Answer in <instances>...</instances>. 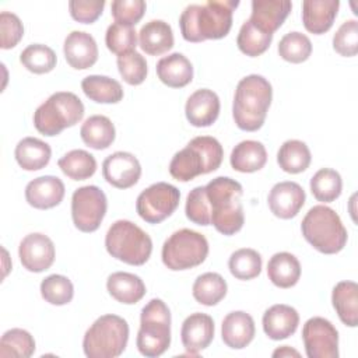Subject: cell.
I'll list each match as a JSON object with an SVG mask.
<instances>
[{"instance_id": "obj_28", "label": "cell", "mask_w": 358, "mask_h": 358, "mask_svg": "<svg viewBox=\"0 0 358 358\" xmlns=\"http://www.w3.org/2000/svg\"><path fill=\"white\" fill-rule=\"evenodd\" d=\"M231 166L242 173H252L262 169L267 162V151L263 143L243 140L238 143L229 157Z\"/></svg>"}, {"instance_id": "obj_18", "label": "cell", "mask_w": 358, "mask_h": 358, "mask_svg": "<svg viewBox=\"0 0 358 358\" xmlns=\"http://www.w3.org/2000/svg\"><path fill=\"white\" fill-rule=\"evenodd\" d=\"M220 106V98L213 90L200 88L187 98L185 115L192 126L207 127L217 120Z\"/></svg>"}, {"instance_id": "obj_45", "label": "cell", "mask_w": 358, "mask_h": 358, "mask_svg": "<svg viewBox=\"0 0 358 358\" xmlns=\"http://www.w3.org/2000/svg\"><path fill=\"white\" fill-rule=\"evenodd\" d=\"M116 64L122 78L130 85H138L147 77V62L144 56L136 50L117 56Z\"/></svg>"}, {"instance_id": "obj_22", "label": "cell", "mask_w": 358, "mask_h": 358, "mask_svg": "<svg viewBox=\"0 0 358 358\" xmlns=\"http://www.w3.org/2000/svg\"><path fill=\"white\" fill-rule=\"evenodd\" d=\"M289 0H253L249 21L259 29L274 34L291 13Z\"/></svg>"}, {"instance_id": "obj_26", "label": "cell", "mask_w": 358, "mask_h": 358, "mask_svg": "<svg viewBox=\"0 0 358 358\" xmlns=\"http://www.w3.org/2000/svg\"><path fill=\"white\" fill-rule=\"evenodd\" d=\"M138 43L141 49L151 56L168 52L173 46V32L171 25L162 20H151L145 22L138 32Z\"/></svg>"}, {"instance_id": "obj_46", "label": "cell", "mask_w": 358, "mask_h": 358, "mask_svg": "<svg viewBox=\"0 0 358 358\" xmlns=\"http://www.w3.org/2000/svg\"><path fill=\"white\" fill-rule=\"evenodd\" d=\"M334 50L345 57L355 56L358 52V21H344L333 36Z\"/></svg>"}, {"instance_id": "obj_15", "label": "cell", "mask_w": 358, "mask_h": 358, "mask_svg": "<svg viewBox=\"0 0 358 358\" xmlns=\"http://www.w3.org/2000/svg\"><path fill=\"white\" fill-rule=\"evenodd\" d=\"M102 175L109 185L117 189H129L138 182L141 165L131 152L116 151L103 159Z\"/></svg>"}, {"instance_id": "obj_10", "label": "cell", "mask_w": 358, "mask_h": 358, "mask_svg": "<svg viewBox=\"0 0 358 358\" xmlns=\"http://www.w3.org/2000/svg\"><path fill=\"white\" fill-rule=\"evenodd\" d=\"M208 255V242L197 231L182 228L175 231L162 245V263L173 271L193 268L201 264Z\"/></svg>"}, {"instance_id": "obj_30", "label": "cell", "mask_w": 358, "mask_h": 358, "mask_svg": "<svg viewBox=\"0 0 358 358\" xmlns=\"http://www.w3.org/2000/svg\"><path fill=\"white\" fill-rule=\"evenodd\" d=\"M17 164L25 171H39L45 168L52 157L50 145L36 137H24L14 150Z\"/></svg>"}, {"instance_id": "obj_6", "label": "cell", "mask_w": 358, "mask_h": 358, "mask_svg": "<svg viewBox=\"0 0 358 358\" xmlns=\"http://www.w3.org/2000/svg\"><path fill=\"white\" fill-rule=\"evenodd\" d=\"M171 344V310L159 299L148 301L140 315V329L136 338L137 350L141 355L155 358L162 355Z\"/></svg>"}, {"instance_id": "obj_48", "label": "cell", "mask_w": 358, "mask_h": 358, "mask_svg": "<svg viewBox=\"0 0 358 358\" xmlns=\"http://www.w3.org/2000/svg\"><path fill=\"white\" fill-rule=\"evenodd\" d=\"M145 7L143 0H115L110 4V11L115 22L133 27L143 18Z\"/></svg>"}, {"instance_id": "obj_7", "label": "cell", "mask_w": 358, "mask_h": 358, "mask_svg": "<svg viewBox=\"0 0 358 358\" xmlns=\"http://www.w3.org/2000/svg\"><path fill=\"white\" fill-rule=\"evenodd\" d=\"M129 341V324L117 315L99 316L85 331L83 350L88 358H115L123 354Z\"/></svg>"}, {"instance_id": "obj_32", "label": "cell", "mask_w": 358, "mask_h": 358, "mask_svg": "<svg viewBox=\"0 0 358 358\" xmlns=\"http://www.w3.org/2000/svg\"><path fill=\"white\" fill-rule=\"evenodd\" d=\"M81 140L94 150L108 148L116 137V130L112 120L103 115L90 116L80 129Z\"/></svg>"}, {"instance_id": "obj_2", "label": "cell", "mask_w": 358, "mask_h": 358, "mask_svg": "<svg viewBox=\"0 0 358 358\" xmlns=\"http://www.w3.org/2000/svg\"><path fill=\"white\" fill-rule=\"evenodd\" d=\"M206 199L211 225L222 235H234L245 222L242 207V185L228 176H217L206 186Z\"/></svg>"}, {"instance_id": "obj_29", "label": "cell", "mask_w": 358, "mask_h": 358, "mask_svg": "<svg viewBox=\"0 0 358 358\" xmlns=\"http://www.w3.org/2000/svg\"><path fill=\"white\" fill-rule=\"evenodd\" d=\"M268 280L278 288L294 287L301 277V263L289 252L274 253L267 263Z\"/></svg>"}, {"instance_id": "obj_11", "label": "cell", "mask_w": 358, "mask_h": 358, "mask_svg": "<svg viewBox=\"0 0 358 358\" xmlns=\"http://www.w3.org/2000/svg\"><path fill=\"white\" fill-rule=\"evenodd\" d=\"M180 192L166 182H157L144 189L137 200V214L148 224H159L178 208Z\"/></svg>"}, {"instance_id": "obj_34", "label": "cell", "mask_w": 358, "mask_h": 358, "mask_svg": "<svg viewBox=\"0 0 358 358\" xmlns=\"http://www.w3.org/2000/svg\"><path fill=\"white\" fill-rule=\"evenodd\" d=\"M310 150L301 140H287L277 152V162L284 172L299 173L310 165Z\"/></svg>"}, {"instance_id": "obj_41", "label": "cell", "mask_w": 358, "mask_h": 358, "mask_svg": "<svg viewBox=\"0 0 358 358\" xmlns=\"http://www.w3.org/2000/svg\"><path fill=\"white\" fill-rule=\"evenodd\" d=\"M20 62L27 70L35 74H45L56 67V53L42 43L28 45L20 55Z\"/></svg>"}, {"instance_id": "obj_43", "label": "cell", "mask_w": 358, "mask_h": 358, "mask_svg": "<svg viewBox=\"0 0 358 358\" xmlns=\"http://www.w3.org/2000/svg\"><path fill=\"white\" fill-rule=\"evenodd\" d=\"M41 295L46 302L62 306L71 302L74 296V287L66 275L50 274L41 282Z\"/></svg>"}, {"instance_id": "obj_36", "label": "cell", "mask_w": 358, "mask_h": 358, "mask_svg": "<svg viewBox=\"0 0 358 358\" xmlns=\"http://www.w3.org/2000/svg\"><path fill=\"white\" fill-rule=\"evenodd\" d=\"M62 172L73 180L91 178L96 171V159L85 150H71L57 161Z\"/></svg>"}, {"instance_id": "obj_12", "label": "cell", "mask_w": 358, "mask_h": 358, "mask_svg": "<svg viewBox=\"0 0 358 358\" xmlns=\"http://www.w3.org/2000/svg\"><path fill=\"white\" fill-rule=\"evenodd\" d=\"M106 196L95 185L81 186L71 196V218L81 232L96 231L106 214Z\"/></svg>"}, {"instance_id": "obj_8", "label": "cell", "mask_w": 358, "mask_h": 358, "mask_svg": "<svg viewBox=\"0 0 358 358\" xmlns=\"http://www.w3.org/2000/svg\"><path fill=\"white\" fill-rule=\"evenodd\" d=\"M105 248L112 257L131 266H141L151 256L152 241L134 222L117 220L105 235Z\"/></svg>"}, {"instance_id": "obj_23", "label": "cell", "mask_w": 358, "mask_h": 358, "mask_svg": "<svg viewBox=\"0 0 358 358\" xmlns=\"http://www.w3.org/2000/svg\"><path fill=\"white\" fill-rule=\"evenodd\" d=\"M263 330L271 340H284L292 336L299 324V315L295 308L284 303L270 306L262 319Z\"/></svg>"}, {"instance_id": "obj_24", "label": "cell", "mask_w": 358, "mask_h": 358, "mask_svg": "<svg viewBox=\"0 0 358 358\" xmlns=\"http://www.w3.org/2000/svg\"><path fill=\"white\" fill-rule=\"evenodd\" d=\"M338 7V0H305L302 3L303 27L316 35L327 32L334 22Z\"/></svg>"}, {"instance_id": "obj_13", "label": "cell", "mask_w": 358, "mask_h": 358, "mask_svg": "<svg viewBox=\"0 0 358 358\" xmlns=\"http://www.w3.org/2000/svg\"><path fill=\"white\" fill-rule=\"evenodd\" d=\"M302 340L308 358L338 357V331L324 317L308 319L302 327Z\"/></svg>"}, {"instance_id": "obj_40", "label": "cell", "mask_w": 358, "mask_h": 358, "mask_svg": "<svg viewBox=\"0 0 358 358\" xmlns=\"http://www.w3.org/2000/svg\"><path fill=\"white\" fill-rule=\"evenodd\" d=\"M228 267L235 278L252 280L262 271V256L255 249L242 248L229 256Z\"/></svg>"}, {"instance_id": "obj_16", "label": "cell", "mask_w": 358, "mask_h": 358, "mask_svg": "<svg viewBox=\"0 0 358 358\" xmlns=\"http://www.w3.org/2000/svg\"><path fill=\"white\" fill-rule=\"evenodd\" d=\"M305 190L296 182L284 180L275 183L267 197L271 213L282 220L295 217L305 204Z\"/></svg>"}, {"instance_id": "obj_20", "label": "cell", "mask_w": 358, "mask_h": 358, "mask_svg": "<svg viewBox=\"0 0 358 358\" xmlns=\"http://www.w3.org/2000/svg\"><path fill=\"white\" fill-rule=\"evenodd\" d=\"M67 63L76 70H85L98 60V46L92 35L84 31H71L63 45Z\"/></svg>"}, {"instance_id": "obj_5", "label": "cell", "mask_w": 358, "mask_h": 358, "mask_svg": "<svg viewBox=\"0 0 358 358\" xmlns=\"http://www.w3.org/2000/svg\"><path fill=\"white\" fill-rule=\"evenodd\" d=\"M301 231L306 242L324 255H334L347 243V229L338 214L323 204L313 206L301 222Z\"/></svg>"}, {"instance_id": "obj_4", "label": "cell", "mask_w": 358, "mask_h": 358, "mask_svg": "<svg viewBox=\"0 0 358 358\" xmlns=\"http://www.w3.org/2000/svg\"><path fill=\"white\" fill-rule=\"evenodd\" d=\"M224 150L220 141L211 136L192 138L187 145L178 151L169 162V173L179 182H189L200 175L220 168Z\"/></svg>"}, {"instance_id": "obj_27", "label": "cell", "mask_w": 358, "mask_h": 358, "mask_svg": "<svg viewBox=\"0 0 358 358\" xmlns=\"http://www.w3.org/2000/svg\"><path fill=\"white\" fill-rule=\"evenodd\" d=\"M106 288L112 298L124 305L137 303L145 295V284L143 280L127 271L112 273L106 280Z\"/></svg>"}, {"instance_id": "obj_51", "label": "cell", "mask_w": 358, "mask_h": 358, "mask_svg": "<svg viewBox=\"0 0 358 358\" xmlns=\"http://www.w3.org/2000/svg\"><path fill=\"white\" fill-rule=\"evenodd\" d=\"M273 357H274V358H284V357H301V354H299L296 350L291 348L289 345H282V347H280V348H277V350H274V351H273Z\"/></svg>"}, {"instance_id": "obj_35", "label": "cell", "mask_w": 358, "mask_h": 358, "mask_svg": "<svg viewBox=\"0 0 358 358\" xmlns=\"http://www.w3.org/2000/svg\"><path fill=\"white\" fill-rule=\"evenodd\" d=\"M227 281L218 273H204L194 280L193 296L194 299L206 306H214L227 295Z\"/></svg>"}, {"instance_id": "obj_3", "label": "cell", "mask_w": 358, "mask_h": 358, "mask_svg": "<svg viewBox=\"0 0 358 358\" xmlns=\"http://www.w3.org/2000/svg\"><path fill=\"white\" fill-rule=\"evenodd\" d=\"M273 88L267 78L260 74L243 77L235 90L232 116L236 126L245 131L259 130L271 105Z\"/></svg>"}, {"instance_id": "obj_25", "label": "cell", "mask_w": 358, "mask_h": 358, "mask_svg": "<svg viewBox=\"0 0 358 358\" xmlns=\"http://www.w3.org/2000/svg\"><path fill=\"white\" fill-rule=\"evenodd\" d=\"M157 74L165 85L182 88L193 80V66L185 55L175 52L158 60Z\"/></svg>"}, {"instance_id": "obj_14", "label": "cell", "mask_w": 358, "mask_h": 358, "mask_svg": "<svg viewBox=\"0 0 358 358\" xmlns=\"http://www.w3.org/2000/svg\"><path fill=\"white\" fill-rule=\"evenodd\" d=\"M18 256L24 268L32 273H42L55 262V245L45 234L34 232L20 242Z\"/></svg>"}, {"instance_id": "obj_31", "label": "cell", "mask_w": 358, "mask_h": 358, "mask_svg": "<svg viewBox=\"0 0 358 358\" xmlns=\"http://www.w3.org/2000/svg\"><path fill=\"white\" fill-rule=\"evenodd\" d=\"M331 303L340 320L350 327L358 324V285L354 281H340L331 292Z\"/></svg>"}, {"instance_id": "obj_37", "label": "cell", "mask_w": 358, "mask_h": 358, "mask_svg": "<svg viewBox=\"0 0 358 358\" xmlns=\"http://www.w3.org/2000/svg\"><path fill=\"white\" fill-rule=\"evenodd\" d=\"M35 352V340L24 329H10L0 340L1 358H29Z\"/></svg>"}, {"instance_id": "obj_42", "label": "cell", "mask_w": 358, "mask_h": 358, "mask_svg": "<svg viewBox=\"0 0 358 358\" xmlns=\"http://www.w3.org/2000/svg\"><path fill=\"white\" fill-rule=\"evenodd\" d=\"M312 53L310 39L298 31L285 34L278 42V55L289 63H302Z\"/></svg>"}, {"instance_id": "obj_21", "label": "cell", "mask_w": 358, "mask_h": 358, "mask_svg": "<svg viewBox=\"0 0 358 358\" xmlns=\"http://www.w3.org/2000/svg\"><path fill=\"white\" fill-rule=\"evenodd\" d=\"M255 320L243 310L229 312L221 324L222 341L234 350H242L249 345L255 337Z\"/></svg>"}, {"instance_id": "obj_9", "label": "cell", "mask_w": 358, "mask_h": 358, "mask_svg": "<svg viewBox=\"0 0 358 358\" xmlns=\"http://www.w3.org/2000/svg\"><path fill=\"white\" fill-rule=\"evenodd\" d=\"M84 116L81 99L69 91L52 94L34 113L35 129L45 136H57L66 127L77 124Z\"/></svg>"}, {"instance_id": "obj_33", "label": "cell", "mask_w": 358, "mask_h": 358, "mask_svg": "<svg viewBox=\"0 0 358 358\" xmlns=\"http://www.w3.org/2000/svg\"><path fill=\"white\" fill-rule=\"evenodd\" d=\"M87 98L98 103H117L123 98V88L119 81L108 76H87L81 81Z\"/></svg>"}, {"instance_id": "obj_50", "label": "cell", "mask_w": 358, "mask_h": 358, "mask_svg": "<svg viewBox=\"0 0 358 358\" xmlns=\"http://www.w3.org/2000/svg\"><path fill=\"white\" fill-rule=\"evenodd\" d=\"M105 7V0H71L69 10L71 17L83 24H91L98 20Z\"/></svg>"}, {"instance_id": "obj_1", "label": "cell", "mask_w": 358, "mask_h": 358, "mask_svg": "<svg viewBox=\"0 0 358 358\" xmlns=\"http://www.w3.org/2000/svg\"><path fill=\"white\" fill-rule=\"evenodd\" d=\"M238 6V0H208L204 4H189L179 17L183 39L203 42L227 36L232 27L234 10Z\"/></svg>"}, {"instance_id": "obj_44", "label": "cell", "mask_w": 358, "mask_h": 358, "mask_svg": "<svg viewBox=\"0 0 358 358\" xmlns=\"http://www.w3.org/2000/svg\"><path fill=\"white\" fill-rule=\"evenodd\" d=\"M105 43L108 49L120 56L123 53L136 50L137 46V32L133 27L120 22H113L108 27L105 34Z\"/></svg>"}, {"instance_id": "obj_47", "label": "cell", "mask_w": 358, "mask_h": 358, "mask_svg": "<svg viewBox=\"0 0 358 358\" xmlns=\"http://www.w3.org/2000/svg\"><path fill=\"white\" fill-rule=\"evenodd\" d=\"M185 213H186V217L197 225H201V227L211 225L204 186H196L189 192L186 197Z\"/></svg>"}, {"instance_id": "obj_49", "label": "cell", "mask_w": 358, "mask_h": 358, "mask_svg": "<svg viewBox=\"0 0 358 358\" xmlns=\"http://www.w3.org/2000/svg\"><path fill=\"white\" fill-rule=\"evenodd\" d=\"M0 34H1V49L14 48L24 35V25L18 15L10 11L0 13Z\"/></svg>"}, {"instance_id": "obj_19", "label": "cell", "mask_w": 358, "mask_h": 358, "mask_svg": "<svg viewBox=\"0 0 358 358\" xmlns=\"http://www.w3.org/2000/svg\"><path fill=\"white\" fill-rule=\"evenodd\" d=\"M64 183L57 176L45 175L32 179L25 187V199L29 206L48 210L62 203L64 197Z\"/></svg>"}, {"instance_id": "obj_39", "label": "cell", "mask_w": 358, "mask_h": 358, "mask_svg": "<svg viewBox=\"0 0 358 358\" xmlns=\"http://www.w3.org/2000/svg\"><path fill=\"white\" fill-rule=\"evenodd\" d=\"M273 41V34L264 32L246 20L238 34L236 45L242 53L255 57L264 53Z\"/></svg>"}, {"instance_id": "obj_38", "label": "cell", "mask_w": 358, "mask_h": 358, "mask_svg": "<svg viewBox=\"0 0 358 358\" xmlns=\"http://www.w3.org/2000/svg\"><path fill=\"white\" fill-rule=\"evenodd\" d=\"M343 189V180L337 171L330 168L319 169L310 179V192L317 201H334Z\"/></svg>"}, {"instance_id": "obj_17", "label": "cell", "mask_w": 358, "mask_h": 358, "mask_svg": "<svg viewBox=\"0 0 358 358\" xmlns=\"http://www.w3.org/2000/svg\"><path fill=\"white\" fill-rule=\"evenodd\" d=\"M214 338V320L207 313H192L180 329V340L190 355H197L207 348Z\"/></svg>"}]
</instances>
